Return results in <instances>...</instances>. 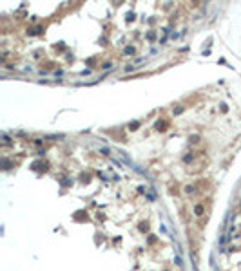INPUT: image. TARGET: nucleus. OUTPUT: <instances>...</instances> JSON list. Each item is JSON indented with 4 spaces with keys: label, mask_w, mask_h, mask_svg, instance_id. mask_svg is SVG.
<instances>
[]
</instances>
